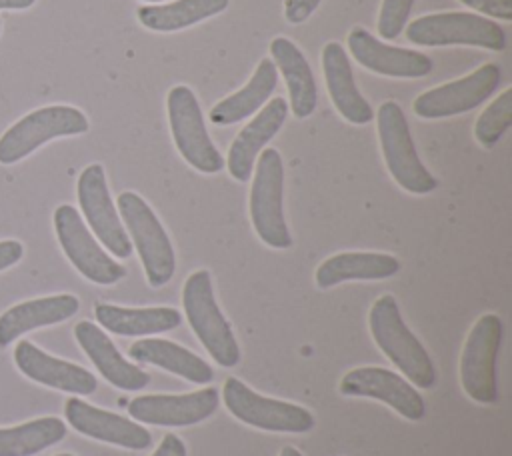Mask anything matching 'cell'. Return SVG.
Listing matches in <instances>:
<instances>
[{
    "instance_id": "1",
    "label": "cell",
    "mask_w": 512,
    "mask_h": 456,
    "mask_svg": "<svg viewBox=\"0 0 512 456\" xmlns=\"http://www.w3.org/2000/svg\"><path fill=\"white\" fill-rule=\"evenodd\" d=\"M368 326L378 348L410 380V384L422 390H430L436 384L432 358L416 334L406 326L392 294H382L374 300L368 314Z\"/></svg>"
},
{
    "instance_id": "2",
    "label": "cell",
    "mask_w": 512,
    "mask_h": 456,
    "mask_svg": "<svg viewBox=\"0 0 512 456\" xmlns=\"http://www.w3.org/2000/svg\"><path fill=\"white\" fill-rule=\"evenodd\" d=\"M182 308L192 332L212 360L224 368H234L242 356L240 344L214 298L208 270H196L186 278L182 286Z\"/></svg>"
},
{
    "instance_id": "3",
    "label": "cell",
    "mask_w": 512,
    "mask_h": 456,
    "mask_svg": "<svg viewBox=\"0 0 512 456\" xmlns=\"http://www.w3.org/2000/svg\"><path fill=\"white\" fill-rule=\"evenodd\" d=\"M116 206L124 228L136 248L146 280L152 288L168 284L176 270V254L172 242L148 202L136 192H122Z\"/></svg>"
},
{
    "instance_id": "4",
    "label": "cell",
    "mask_w": 512,
    "mask_h": 456,
    "mask_svg": "<svg viewBox=\"0 0 512 456\" xmlns=\"http://www.w3.org/2000/svg\"><path fill=\"white\" fill-rule=\"evenodd\" d=\"M376 120L380 150L394 182L410 194H430L436 190L438 182L418 158L402 106L394 100L382 102Z\"/></svg>"
},
{
    "instance_id": "5",
    "label": "cell",
    "mask_w": 512,
    "mask_h": 456,
    "mask_svg": "<svg viewBox=\"0 0 512 456\" xmlns=\"http://www.w3.org/2000/svg\"><path fill=\"white\" fill-rule=\"evenodd\" d=\"M252 174L250 220L254 232L266 246L286 250L292 246V236L284 218V164L280 152L264 148Z\"/></svg>"
},
{
    "instance_id": "6",
    "label": "cell",
    "mask_w": 512,
    "mask_h": 456,
    "mask_svg": "<svg viewBox=\"0 0 512 456\" xmlns=\"http://www.w3.org/2000/svg\"><path fill=\"white\" fill-rule=\"evenodd\" d=\"M222 400L226 410L236 420L258 430L304 434V432H310L316 424L308 408L286 402V400L262 396L236 376H228L224 380Z\"/></svg>"
},
{
    "instance_id": "7",
    "label": "cell",
    "mask_w": 512,
    "mask_h": 456,
    "mask_svg": "<svg viewBox=\"0 0 512 456\" xmlns=\"http://www.w3.org/2000/svg\"><path fill=\"white\" fill-rule=\"evenodd\" d=\"M504 324L494 312L482 314L470 328L460 354V384L466 396L478 404L498 400L496 360L502 344Z\"/></svg>"
},
{
    "instance_id": "8",
    "label": "cell",
    "mask_w": 512,
    "mask_h": 456,
    "mask_svg": "<svg viewBox=\"0 0 512 456\" xmlns=\"http://www.w3.org/2000/svg\"><path fill=\"white\" fill-rule=\"evenodd\" d=\"M86 130L88 118L74 106L52 104L32 110L0 136V164H14L54 138L76 136Z\"/></svg>"
},
{
    "instance_id": "9",
    "label": "cell",
    "mask_w": 512,
    "mask_h": 456,
    "mask_svg": "<svg viewBox=\"0 0 512 456\" xmlns=\"http://www.w3.org/2000/svg\"><path fill=\"white\" fill-rule=\"evenodd\" d=\"M406 40L416 46H480L502 52L506 48L504 30L490 18L472 12H436L412 20Z\"/></svg>"
},
{
    "instance_id": "10",
    "label": "cell",
    "mask_w": 512,
    "mask_h": 456,
    "mask_svg": "<svg viewBox=\"0 0 512 456\" xmlns=\"http://www.w3.org/2000/svg\"><path fill=\"white\" fill-rule=\"evenodd\" d=\"M168 124L180 156L202 174H216L224 168V158L214 146L200 110L196 94L184 86H172L166 96Z\"/></svg>"
},
{
    "instance_id": "11",
    "label": "cell",
    "mask_w": 512,
    "mask_h": 456,
    "mask_svg": "<svg viewBox=\"0 0 512 456\" xmlns=\"http://www.w3.org/2000/svg\"><path fill=\"white\" fill-rule=\"evenodd\" d=\"M52 220L60 248L86 280L100 286H110L126 276V268L102 250L74 206L60 204L54 210Z\"/></svg>"
},
{
    "instance_id": "12",
    "label": "cell",
    "mask_w": 512,
    "mask_h": 456,
    "mask_svg": "<svg viewBox=\"0 0 512 456\" xmlns=\"http://www.w3.org/2000/svg\"><path fill=\"white\" fill-rule=\"evenodd\" d=\"M76 196L90 230L104 248L116 258H128L132 254V242L112 202L102 164H90L80 172Z\"/></svg>"
},
{
    "instance_id": "13",
    "label": "cell",
    "mask_w": 512,
    "mask_h": 456,
    "mask_svg": "<svg viewBox=\"0 0 512 456\" xmlns=\"http://www.w3.org/2000/svg\"><path fill=\"white\" fill-rule=\"evenodd\" d=\"M500 78L502 74L496 64H482L464 78L446 82L416 96L412 104L414 114L426 120H436L470 112L496 92Z\"/></svg>"
},
{
    "instance_id": "14",
    "label": "cell",
    "mask_w": 512,
    "mask_h": 456,
    "mask_svg": "<svg viewBox=\"0 0 512 456\" xmlns=\"http://www.w3.org/2000/svg\"><path fill=\"white\" fill-rule=\"evenodd\" d=\"M338 390L344 396L380 400L410 422H418L426 414V402L420 392H416L406 378L382 366H358L348 370Z\"/></svg>"
},
{
    "instance_id": "15",
    "label": "cell",
    "mask_w": 512,
    "mask_h": 456,
    "mask_svg": "<svg viewBox=\"0 0 512 456\" xmlns=\"http://www.w3.org/2000/svg\"><path fill=\"white\" fill-rule=\"evenodd\" d=\"M220 404V390L214 386L186 394H142L128 402V414L140 424L192 426L210 418Z\"/></svg>"
},
{
    "instance_id": "16",
    "label": "cell",
    "mask_w": 512,
    "mask_h": 456,
    "mask_svg": "<svg viewBox=\"0 0 512 456\" xmlns=\"http://www.w3.org/2000/svg\"><path fill=\"white\" fill-rule=\"evenodd\" d=\"M66 422L80 434L114 444L128 450H144L150 446V432L136 420H128L120 414L96 408L78 396H70L64 404Z\"/></svg>"
},
{
    "instance_id": "17",
    "label": "cell",
    "mask_w": 512,
    "mask_h": 456,
    "mask_svg": "<svg viewBox=\"0 0 512 456\" xmlns=\"http://www.w3.org/2000/svg\"><path fill=\"white\" fill-rule=\"evenodd\" d=\"M346 42L352 52V58L360 66L382 76L422 78V76H428L434 68V62L426 54L418 50L384 44L362 26L352 28L348 32Z\"/></svg>"
},
{
    "instance_id": "18",
    "label": "cell",
    "mask_w": 512,
    "mask_h": 456,
    "mask_svg": "<svg viewBox=\"0 0 512 456\" xmlns=\"http://www.w3.org/2000/svg\"><path fill=\"white\" fill-rule=\"evenodd\" d=\"M14 362L26 378L48 388L70 392L76 396H88L98 388L96 376L90 370L68 360L50 356L28 340L16 344Z\"/></svg>"
},
{
    "instance_id": "19",
    "label": "cell",
    "mask_w": 512,
    "mask_h": 456,
    "mask_svg": "<svg viewBox=\"0 0 512 456\" xmlns=\"http://www.w3.org/2000/svg\"><path fill=\"white\" fill-rule=\"evenodd\" d=\"M286 116L288 102L276 96L238 132L226 156L228 174L236 182H248L252 178L258 154L280 132Z\"/></svg>"
},
{
    "instance_id": "20",
    "label": "cell",
    "mask_w": 512,
    "mask_h": 456,
    "mask_svg": "<svg viewBox=\"0 0 512 456\" xmlns=\"http://www.w3.org/2000/svg\"><path fill=\"white\" fill-rule=\"evenodd\" d=\"M74 338L84 350V354L92 360L100 376H104V380L110 382L112 386L126 392H136L150 384V374L144 372L140 366L128 362L118 352L108 334L94 322H78L74 326Z\"/></svg>"
},
{
    "instance_id": "21",
    "label": "cell",
    "mask_w": 512,
    "mask_h": 456,
    "mask_svg": "<svg viewBox=\"0 0 512 456\" xmlns=\"http://www.w3.org/2000/svg\"><path fill=\"white\" fill-rule=\"evenodd\" d=\"M322 72L330 100L338 114L352 124H368L374 118L370 102L354 84L352 64L346 50L338 42H328L322 50Z\"/></svg>"
},
{
    "instance_id": "22",
    "label": "cell",
    "mask_w": 512,
    "mask_h": 456,
    "mask_svg": "<svg viewBox=\"0 0 512 456\" xmlns=\"http://www.w3.org/2000/svg\"><path fill=\"white\" fill-rule=\"evenodd\" d=\"M80 308L74 294H54L20 302L0 314V348L12 344L24 332L52 326L72 318Z\"/></svg>"
},
{
    "instance_id": "23",
    "label": "cell",
    "mask_w": 512,
    "mask_h": 456,
    "mask_svg": "<svg viewBox=\"0 0 512 456\" xmlns=\"http://www.w3.org/2000/svg\"><path fill=\"white\" fill-rule=\"evenodd\" d=\"M270 54L274 66L282 72V78L290 96V110L298 120L308 118L318 104V88L312 68L302 50L288 38L276 36L270 42Z\"/></svg>"
},
{
    "instance_id": "24",
    "label": "cell",
    "mask_w": 512,
    "mask_h": 456,
    "mask_svg": "<svg viewBox=\"0 0 512 456\" xmlns=\"http://www.w3.org/2000/svg\"><path fill=\"white\" fill-rule=\"evenodd\" d=\"M400 272V260L382 252H340L326 258L314 274L316 286L328 290L348 280H384Z\"/></svg>"
},
{
    "instance_id": "25",
    "label": "cell",
    "mask_w": 512,
    "mask_h": 456,
    "mask_svg": "<svg viewBox=\"0 0 512 456\" xmlns=\"http://www.w3.org/2000/svg\"><path fill=\"white\" fill-rule=\"evenodd\" d=\"M94 316L104 330L118 336H152L182 324V314L170 306L126 308L100 302L94 306Z\"/></svg>"
},
{
    "instance_id": "26",
    "label": "cell",
    "mask_w": 512,
    "mask_h": 456,
    "mask_svg": "<svg viewBox=\"0 0 512 456\" xmlns=\"http://www.w3.org/2000/svg\"><path fill=\"white\" fill-rule=\"evenodd\" d=\"M128 354L132 360L168 370L192 384H208L214 378V370L204 358L166 338H142L130 346Z\"/></svg>"
},
{
    "instance_id": "27",
    "label": "cell",
    "mask_w": 512,
    "mask_h": 456,
    "mask_svg": "<svg viewBox=\"0 0 512 456\" xmlns=\"http://www.w3.org/2000/svg\"><path fill=\"white\" fill-rule=\"evenodd\" d=\"M276 84H278V74H276L274 62L268 58L260 60L252 78L240 90H236L234 94L222 98L212 106L208 114L210 122L216 126H230L252 116L270 98Z\"/></svg>"
},
{
    "instance_id": "28",
    "label": "cell",
    "mask_w": 512,
    "mask_h": 456,
    "mask_svg": "<svg viewBox=\"0 0 512 456\" xmlns=\"http://www.w3.org/2000/svg\"><path fill=\"white\" fill-rule=\"evenodd\" d=\"M230 0H174L136 10L138 22L152 32H176L208 20L228 8Z\"/></svg>"
},
{
    "instance_id": "29",
    "label": "cell",
    "mask_w": 512,
    "mask_h": 456,
    "mask_svg": "<svg viewBox=\"0 0 512 456\" xmlns=\"http://www.w3.org/2000/svg\"><path fill=\"white\" fill-rule=\"evenodd\" d=\"M66 436V424L56 416H42L30 422L0 428V456H34Z\"/></svg>"
},
{
    "instance_id": "30",
    "label": "cell",
    "mask_w": 512,
    "mask_h": 456,
    "mask_svg": "<svg viewBox=\"0 0 512 456\" xmlns=\"http://www.w3.org/2000/svg\"><path fill=\"white\" fill-rule=\"evenodd\" d=\"M510 120H512V88H506L478 116L474 126V136L478 144L484 148H494L502 138V134L508 130Z\"/></svg>"
},
{
    "instance_id": "31",
    "label": "cell",
    "mask_w": 512,
    "mask_h": 456,
    "mask_svg": "<svg viewBox=\"0 0 512 456\" xmlns=\"http://www.w3.org/2000/svg\"><path fill=\"white\" fill-rule=\"evenodd\" d=\"M414 0H382L378 14V34L384 40H394L406 26V20L412 12Z\"/></svg>"
},
{
    "instance_id": "32",
    "label": "cell",
    "mask_w": 512,
    "mask_h": 456,
    "mask_svg": "<svg viewBox=\"0 0 512 456\" xmlns=\"http://www.w3.org/2000/svg\"><path fill=\"white\" fill-rule=\"evenodd\" d=\"M478 14H486L504 22L512 20V0H460Z\"/></svg>"
},
{
    "instance_id": "33",
    "label": "cell",
    "mask_w": 512,
    "mask_h": 456,
    "mask_svg": "<svg viewBox=\"0 0 512 456\" xmlns=\"http://www.w3.org/2000/svg\"><path fill=\"white\" fill-rule=\"evenodd\" d=\"M322 0H286L284 2V18L290 24H302L308 20Z\"/></svg>"
},
{
    "instance_id": "34",
    "label": "cell",
    "mask_w": 512,
    "mask_h": 456,
    "mask_svg": "<svg viewBox=\"0 0 512 456\" xmlns=\"http://www.w3.org/2000/svg\"><path fill=\"white\" fill-rule=\"evenodd\" d=\"M24 256V246L18 240H0V272L14 266Z\"/></svg>"
},
{
    "instance_id": "35",
    "label": "cell",
    "mask_w": 512,
    "mask_h": 456,
    "mask_svg": "<svg viewBox=\"0 0 512 456\" xmlns=\"http://www.w3.org/2000/svg\"><path fill=\"white\" fill-rule=\"evenodd\" d=\"M152 456H186V444L180 436L168 432L152 452Z\"/></svg>"
},
{
    "instance_id": "36",
    "label": "cell",
    "mask_w": 512,
    "mask_h": 456,
    "mask_svg": "<svg viewBox=\"0 0 512 456\" xmlns=\"http://www.w3.org/2000/svg\"><path fill=\"white\" fill-rule=\"evenodd\" d=\"M36 0H0V10H26Z\"/></svg>"
},
{
    "instance_id": "37",
    "label": "cell",
    "mask_w": 512,
    "mask_h": 456,
    "mask_svg": "<svg viewBox=\"0 0 512 456\" xmlns=\"http://www.w3.org/2000/svg\"><path fill=\"white\" fill-rule=\"evenodd\" d=\"M278 456H304V454L298 448H294V446H284Z\"/></svg>"
},
{
    "instance_id": "38",
    "label": "cell",
    "mask_w": 512,
    "mask_h": 456,
    "mask_svg": "<svg viewBox=\"0 0 512 456\" xmlns=\"http://www.w3.org/2000/svg\"><path fill=\"white\" fill-rule=\"evenodd\" d=\"M56 456H72V454H56Z\"/></svg>"
},
{
    "instance_id": "39",
    "label": "cell",
    "mask_w": 512,
    "mask_h": 456,
    "mask_svg": "<svg viewBox=\"0 0 512 456\" xmlns=\"http://www.w3.org/2000/svg\"><path fill=\"white\" fill-rule=\"evenodd\" d=\"M146 2H162V0H146Z\"/></svg>"
}]
</instances>
